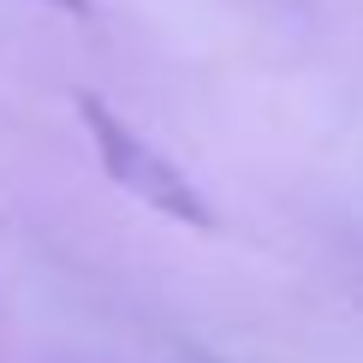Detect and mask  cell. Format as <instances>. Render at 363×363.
<instances>
[{
    "label": "cell",
    "instance_id": "cell-2",
    "mask_svg": "<svg viewBox=\"0 0 363 363\" xmlns=\"http://www.w3.org/2000/svg\"><path fill=\"white\" fill-rule=\"evenodd\" d=\"M66 6H78V0H66Z\"/></svg>",
    "mask_w": 363,
    "mask_h": 363
},
{
    "label": "cell",
    "instance_id": "cell-1",
    "mask_svg": "<svg viewBox=\"0 0 363 363\" xmlns=\"http://www.w3.org/2000/svg\"><path fill=\"white\" fill-rule=\"evenodd\" d=\"M78 113H84L89 138H96V155H101V167H108L113 185H125L131 196H143L149 208H161V215H173L185 226H208V203L196 196V185L161 155V149H149L138 131L119 113H108L96 96H78Z\"/></svg>",
    "mask_w": 363,
    "mask_h": 363
}]
</instances>
